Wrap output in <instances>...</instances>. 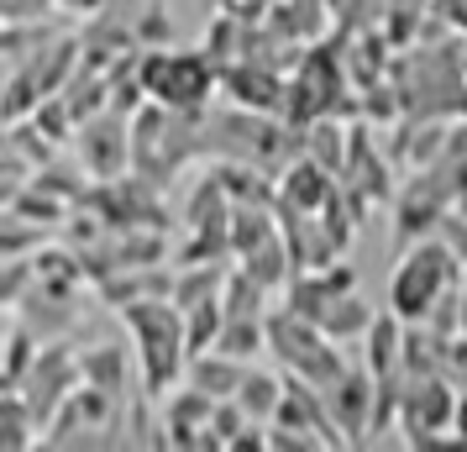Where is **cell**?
Listing matches in <instances>:
<instances>
[{
  "instance_id": "cell-21",
  "label": "cell",
  "mask_w": 467,
  "mask_h": 452,
  "mask_svg": "<svg viewBox=\"0 0 467 452\" xmlns=\"http://www.w3.org/2000/svg\"><path fill=\"white\" fill-rule=\"evenodd\" d=\"M58 0H0V22H47Z\"/></svg>"
},
{
  "instance_id": "cell-17",
  "label": "cell",
  "mask_w": 467,
  "mask_h": 452,
  "mask_svg": "<svg viewBox=\"0 0 467 452\" xmlns=\"http://www.w3.org/2000/svg\"><path fill=\"white\" fill-rule=\"evenodd\" d=\"M43 342H47V337H37L22 316L11 321V331H5V368H0V389H16V384H22L26 373H32V363H37Z\"/></svg>"
},
{
  "instance_id": "cell-16",
  "label": "cell",
  "mask_w": 467,
  "mask_h": 452,
  "mask_svg": "<svg viewBox=\"0 0 467 452\" xmlns=\"http://www.w3.org/2000/svg\"><path fill=\"white\" fill-rule=\"evenodd\" d=\"M284 379L278 373H268V368H247V379H242V389H236L232 400L247 415H253L257 426H274V415H278V405H284Z\"/></svg>"
},
{
  "instance_id": "cell-18",
  "label": "cell",
  "mask_w": 467,
  "mask_h": 452,
  "mask_svg": "<svg viewBox=\"0 0 467 452\" xmlns=\"http://www.w3.org/2000/svg\"><path fill=\"white\" fill-rule=\"evenodd\" d=\"M373 321H379V310L362 300L358 289H352V295H341V300L331 305L326 316H320V326H326V331H331L337 342H362V337L373 331Z\"/></svg>"
},
{
  "instance_id": "cell-3",
  "label": "cell",
  "mask_w": 467,
  "mask_h": 452,
  "mask_svg": "<svg viewBox=\"0 0 467 452\" xmlns=\"http://www.w3.org/2000/svg\"><path fill=\"white\" fill-rule=\"evenodd\" d=\"M137 79L148 89V100H158V106L205 110L221 89V68H215L211 53H194V47H142Z\"/></svg>"
},
{
  "instance_id": "cell-1",
  "label": "cell",
  "mask_w": 467,
  "mask_h": 452,
  "mask_svg": "<svg viewBox=\"0 0 467 452\" xmlns=\"http://www.w3.org/2000/svg\"><path fill=\"white\" fill-rule=\"evenodd\" d=\"M131 342H137V363H142V389L148 400H169L179 379H190V321L169 295L152 300H127L121 305Z\"/></svg>"
},
{
  "instance_id": "cell-4",
  "label": "cell",
  "mask_w": 467,
  "mask_h": 452,
  "mask_svg": "<svg viewBox=\"0 0 467 452\" xmlns=\"http://www.w3.org/2000/svg\"><path fill=\"white\" fill-rule=\"evenodd\" d=\"M268 352L284 363V373H295V379H305V384H316V389H331L347 373V358H341L337 337L320 321L289 310V305L268 310Z\"/></svg>"
},
{
  "instance_id": "cell-13",
  "label": "cell",
  "mask_w": 467,
  "mask_h": 452,
  "mask_svg": "<svg viewBox=\"0 0 467 452\" xmlns=\"http://www.w3.org/2000/svg\"><path fill=\"white\" fill-rule=\"evenodd\" d=\"M247 368L253 363H242V358H232V352L211 347V352L190 358V384H200L205 394H215V400H232L236 389H242V379H247Z\"/></svg>"
},
{
  "instance_id": "cell-11",
  "label": "cell",
  "mask_w": 467,
  "mask_h": 452,
  "mask_svg": "<svg viewBox=\"0 0 467 452\" xmlns=\"http://www.w3.org/2000/svg\"><path fill=\"white\" fill-rule=\"evenodd\" d=\"M337 194V179L326 163H316L310 152H299L295 163L284 169V200L295 205V211H326V200Z\"/></svg>"
},
{
  "instance_id": "cell-7",
  "label": "cell",
  "mask_w": 467,
  "mask_h": 452,
  "mask_svg": "<svg viewBox=\"0 0 467 452\" xmlns=\"http://www.w3.org/2000/svg\"><path fill=\"white\" fill-rule=\"evenodd\" d=\"M131 158V116L127 110H95V116H85L79 121V163H85L95 179H116V173L127 169Z\"/></svg>"
},
{
  "instance_id": "cell-22",
  "label": "cell",
  "mask_w": 467,
  "mask_h": 452,
  "mask_svg": "<svg viewBox=\"0 0 467 452\" xmlns=\"http://www.w3.org/2000/svg\"><path fill=\"white\" fill-rule=\"evenodd\" d=\"M106 0H58V11H74V16H95Z\"/></svg>"
},
{
  "instance_id": "cell-9",
  "label": "cell",
  "mask_w": 467,
  "mask_h": 452,
  "mask_svg": "<svg viewBox=\"0 0 467 452\" xmlns=\"http://www.w3.org/2000/svg\"><path fill=\"white\" fill-rule=\"evenodd\" d=\"M358 289V268L352 263H320V268H299L295 279H289V310L299 316H310L320 321L341 295H352Z\"/></svg>"
},
{
  "instance_id": "cell-12",
  "label": "cell",
  "mask_w": 467,
  "mask_h": 452,
  "mask_svg": "<svg viewBox=\"0 0 467 452\" xmlns=\"http://www.w3.org/2000/svg\"><path fill=\"white\" fill-rule=\"evenodd\" d=\"M362 363L373 368L379 379H404V321L389 310L373 321V331L362 337Z\"/></svg>"
},
{
  "instance_id": "cell-10",
  "label": "cell",
  "mask_w": 467,
  "mask_h": 452,
  "mask_svg": "<svg viewBox=\"0 0 467 452\" xmlns=\"http://www.w3.org/2000/svg\"><path fill=\"white\" fill-rule=\"evenodd\" d=\"M221 89H226L242 110H257V116H274V110L284 106V100H278L284 85H278L268 68H253V64H232L221 74Z\"/></svg>"
},
{
  "instance_id": "cell-2",
  "label": "cell",
  "mask_w": 467,
  "mask_h": 452,
  "mask_svg": "<svg viewBox=\"0 0 467 452\" xmlns=\"http://www.w3.org/2000/svg\"><path fill=\"white\" fill-rule=\"evenodd\" d=\"M467 284V263L446 247L441 237H420L404 247V258L394 263V279H389V310L410 326H425L431 310Z\"/></svg>"
},
{
  "instance_id": "cell-14",
  "label": "cell",
  "mask_w": 467,
  "mask_h": 452,
  "mask_svg": "<svg viewBox=\"0 0 467 452\" xmlns=\"http://www.w3.org/2000/svg\"><path fill=\"white\" fill-rule=\"evenodd\" d=\"M43 447V421L32 415L22 389H5L0 394V452H26Z\"/></svg>"
},
{
  "instance_id": "cell-19",
  "label": "cell",
  "mask_w": 467,
  "mask_h": 452,
  "mask_svg": "<svg viewBox=\"0 0 467 452\" xmlns=\"http://www.w3.org/2000/svg\"><path fill=\"white\" fill-rule=\"evenodd\" d=\"M221 289H226V274H221V268H211V263H194L184 279H173V295H169V300L179 305V310H194V305L215 300Z\"/></svg>"
},
{
  "instance_id": "cell-8",
  "label": "cell",
  "mask_w": 467,
  "mask_h": 452,
  "mask_svg": "<svg viewBox=\"0 0 467 452\" xmlns=\"http://www.w3.org/2000/svg\"><path fill=\"white\" fill-rule=\"evenodd\" d=\"M326 400H331V415L347 431V442H368V431L379 426V373L368 363L347 368L337 384L326 389Z\"/></svg>"
},
{
  "instance_id": "cell-6",
  "label": "cell",
  "mask_w": 467,
  "mask_h": 452,
  "mask_svg": "<svg viewBox=\"0 0 467 452\" xmlns=\"http://www.w3.org/2000/svg\"><path fill=\"white\" fill-rule=\"evenodd\" d=\"M85 384V363H79V347L74 342H43V352H37V363H32V373H26L22 384V394H26V405H32V415L43 421V431H47V421L64 410V400L74 394V389Z\"/></svg>"
},
{
  "instance_id": "cell-20",
  "label": "cell",
  "mask_w": 467,
  "mask_h": 452,
  "mask_svg": "<svg viewBox=\"0 0 467 452\" xmlns=\"http://www.w3.org/2000/svg\"><path fill=\"white\" fill-rule=\"evenodd\" d=\"M310 158L316 163H326L331 173H341V152H347V142H341V127H331V121H320L316 131H310Z\"/></svg>"
},
{
  "instance_id": "cell-15",
  "label": "cell",
  "mask_w": 467,
  "mask_h": 452,
  "mask_svg": "<svg viewBox=\"0 0 467 452\" xmlns=\"http://www.w3.org/2000/svg\"><path fill=\"white\" fill-rule=\"evenodd\" d=\"M79 363H85V384L106 389V394H116V400H127V389H131V373H127V347H116V342L85 347V352H79Z\"/></svg>"
},
{
  "instance_id": "cell-5",
  "label": "cell",
  "mask_w": 467,
  "mask_h": 452,
  "mask_svg": "<svg viewBox=\"0 0 467 452\" xmlns=\"http://www.w3.org/2000/svg\"><path fill=\"white\" fill-rule=\"evenodd\" d=\"M127 421H131L127 400H116V394H106V389H95V384H79L64 400V410L47 421L43 447H58V452L127 447Z\"/></svg>"
}]
</instances>
